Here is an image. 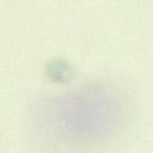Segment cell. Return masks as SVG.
<instances>
[{
	"label": "cell",
	"instance_id": "cell-1",
	"mask_svg": "<svg viewBox=\"0 0 153 153\" xmlns=\"http://www.w3.org/2000/svg\"><path fill=\"white\" fill-rule=\"evenodd\" d=\"M130 117V100L122 89L95 82L34 101L29 111V130L44 152L96 153L123 136Z\"/></svg>",
	"mask_w": 153,
	"mask_h": 153
}]
</instances>
